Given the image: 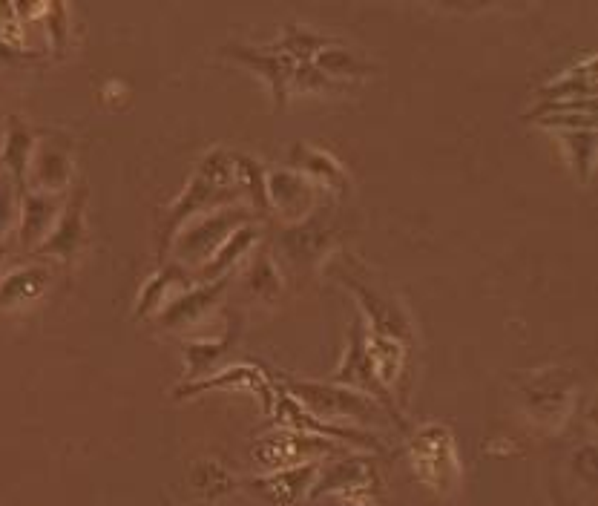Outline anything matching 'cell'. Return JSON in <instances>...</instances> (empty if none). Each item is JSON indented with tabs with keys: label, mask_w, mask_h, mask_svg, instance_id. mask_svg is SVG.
<instances>
[{
	"label": "cell",
	"mask_w": 598,
	"mask_h": 506,
	"mask_svg": "<svg viewBox=\"0 0 598 506\" xmlns=\"http://www.w3.org/2000/svg\"><path fill=\"white\" fill-rule=\"evenodd\" d=\"M348 265H351V268H345L343 265L340 279L354 291V297L363 305V311L368 314L374 331H377L380 337H391V340H394V337H409V317H406V311L400 308V302L391 297L386 288L374 285V282L368 279L363 265H357V262H351V259H348Z\"/></svg>",
	"instance_id": "cell-1"
},
{
	"label": "cell",
	"mask_w": 598,
	"mask_h": 506,
	"mask_svg": "<svg viewBox=\"0 0 598 506\" xmlns=\"http://www.w3.org/2000/svg\"><path fill=\"white\" fill-rule=\"evenodd\" d=\"M248 222H253V213L248 207H219L202 216L193 228L184 230L176 242V251L187 259H205L219 242H225L230 230H236V225L242 228Z\"/></svg>",
	"instance_id": "cell-2"
},
{
	"label": "cell",
	"mask_w": 598,
	"mask_h": 506,
	"mask_svg": "<svg viewBox=\"0 0 598 506\" xmlns=\"http://www.w3.org/2000/svg\"><path fill=\"white\" fill-rule=\"evenodd\" d=\"M225 52L233 55V58H239V61H245V64H251V67L274 87L276 104H279V107L285 104L288 90H291V78H294V72H297V61H294V58H288V55H282V52L251 49V46L242 44H228L225 46Z\"/></svg>",
	"instance_id": "cell-3"
},
{
	"label": "cell",
	"mask_w": 598,
	"mask_h": 506,
	"mask_svg": "<svg viewBox=\"0 0 598 506\" xmlns=\"http://www.w3.org/2000/svg\"><path fill=\"white\" fill-rule=\"evenodd\" d=\"M265 193L285 219H302L314 207V184L297 170H274L265 176Z\"/></svg>",
	"instance_id": "cell-4"
},
{
	"label": "cell",
	"mask_w": 598,
	"mask_h": 506,
	"mask_svg": "<svg viewBox=\"0 0 598 506\" xmlns=\"http://www.w3.org/2000/svg\"><path fill=\"white\" fill-rule=\"evenodd\" d=\"M32 167V187L35 190H58L69 182L72 176V161H69V147L67 144H58L52 138L41 141L35 147V156L29 159Z\"/></svg>",
	"instance_id": "cell-5"
},
{
	"label": "cell",
	"mask_w": 598,
	"mask_h": 506,
	"mask_svg": "<svg viewBox=\"0 0 598 506\" xmlns=\"http://www.w3.org/2000/svg\"><path fill=\"white\" fill-rule=\"evenodd\" d=\"M297 394L314 409H320L325 414H334V417H363V420H371L377 409L363 400L357 391H343V389H322V386H314V383H297L294 386Z\"/></svg>",
	"instance_id": "cell-6"
},
{
	"label": "cell",
	"mask_w": 598,
	"mask_h": 506,
	"mask_svg": "<svg viewBox=\"0 0 598 506\" xmlns=\"http://www.w3.org/2000/svg\"><path fill=\"white\" fill-rule=\"evenodd\" d=\"M81 239H84V190L69 202L55 230L49 233V239L41 242L38 251L55 253L61 259H72L75 251H78V245H81Z\"/></svg>",
	"instance_id": "cell-7"
},
{
	"label": "cell",
	"mask_w": 598,
	"mask_h": 506,
	"mask_svg": "<svg viewBox=\"0 0 598 506\" xmlns=\"http://www.w3.org/2000/svg\"><path fill=\"white\" fill-rule=\"evenodd\" d=\"M291 164L299 167V170H305L308 176H314V179H322L325 184H331V187L345 190V184H348V176H345V170L340 167V161L334 159V156H328V153L320 150V147L294 144V147H291Z\"/></svg>",
	"instance_id": "cell-8"
},
{
	"label": "cell",
	"mask_w": 598,
	"mask_h": 506,
	"mask_svg": "<svg viewBox=\"0 0 598 506\" xmlns=\"http://www.w3.org/2000/svg\"><path fill=\"white\" fill-rule=\"evenodd\" d=\"M259 233L262 228L259 225H242V228H236V233H230V239H225V245L219 248V253H210V262H205V268H202V276L205 279H222V274L228 271L233 262H239V256L251 248L253 242L259 239Z\"/></svg>",
	"instance_id": "cell-9"
},
{
	"label": "cell",
	"mask_w": 598,
	"mask_h": 506,
	"mask_svg": "<svg viewBox=\"0 0 598 506\" xmlns=\"http://www.w3.org/2000/svg\"><path fill=\"white\" fill-rule=\"evenodd\" d=\"M55 216V196L52 193H41L32 190L23 196V225H21V239L23 245L38 242L41 236H46V230L52 225Z\"/></svg>",
	"instance_id": "cell-10"
},
{
	"label": "cell",
	"mask_w": 598,
	"mask_h": 506,
	"mask_svg": "<svg viewBox=\"0 0 598 506\" xmlns=\"http://www.w3.org/2000/svg\"><path fill=\"white\" fill-rule=\"evenodd\" d=\"M32 130L23 124L21 118H9V127H6V144H3V164L6 170L12 173L15 182H21L29 159H32Z\"/></svg>",
	"instance_id": "cell-11"
},
{
	"label": "cell",
	"mask_w": 598,
	"mask_h": 506,
	"mask_svg": "<svg viewBox=\"0 0 598 506\" xmlns=\"http://www.w3.org/2000/svg\"><path fill=\"white\" fill-rule=\"evenodd\" d=\"M222 288H225V276L222 279H213V282H207L202 288H196V291H190L187 297L173 299L167 308H164V325H179V322L193 320L202 308H207L213 299L222 294Z\"/></svg>",
	"instance_id": "cell-12"
},
{
	"label": "cell",
	"mask_w": 598,
	"mask_h": 506,
	"mask_svg": "<svg viewBox=\"0 0 598 506\" xmlns=\"http://www.w3.org/2000/svg\"><path fill=\"white\" fill-rule=\"evenodd\" d=\"M314 64L320 67L325 78L328 75H334V78H363V75L371 72L366 61L357 52H351L348 46H325L314 55Z\"/></svg>",
	"instance_id": "cell-13"
},
{
	"label": "cell",
	"mask_w": 598,
	"mask_h": 506,
	"mask_svg": "<svg viewBox=\"0 0 598 506\" xmlns=\"http://www.w3.org/2000/svg\"><path fill=\"white\" fill-rule=\"evenodd\" d=\"M46 268H23L9 274L0 282V305L9 308V305H18L26 299H35L46 288Z\"/></svg>",
	"instance_id": "cell-14"
},
{
	"label": "cell",
	"mask_w": 598,
	"mask_h": 506,
	"mask_svg": "<svg viewBox=\"0 0 598 506\" xmlns=\"http://www.w3.org/2000/svg\"><path fill=\"white\" fill-rule=\"evenodd\" d=\"M279 49H282V55H288L294 61H308L311 55H317L320 49H325V38L317 35L314 29L302 26V23H288L282 29Z\"/></svg>",
	"instance_id": "cell-15"
},
{
	"label": "cell",
	"mask_w": 598,
	"mask_h": 506,
	"mask_svg": "<svg viewBox=\"0 0 598 506\" xmlns=\"http://www.w3.org/2000/svg\"><path fill=\"white\" fill-rule=\"evenodd\" d=\"M561 144L570 150L573 164L581 170V179L590 182V176H593V150H596L593 127L590 130H564L561 133Z\"/></svg>",
	"instance_id": "cell-16"
},
{
	"label": "cell",
	"mask_w": 598,
	"mask_h": 506,
	"mask_svg": "<svg viewBox=\"0 0 598 506\" xmlns=\"http://www.w3.org/2000/svg\"><path fill=\"white\" fill-rule=\"evenodd\" d=\"M251 288L259 294V297H274L279 291V279H276V268L271 262V256L265 251H259V259L253 262L251 268Z\"/></svg>",
	"instance_id": "cell-17"
},
{
	"label": "cell",
	"mask_w": 598,
	"mask_h": 506,
	"mask_svg": "<svg viewBox=\"0 0 598 506\" xmlns=\"http://www.w3.org/2000/svg\"><path fill=\"white\" fill-rule=\"evenodd\" d=\"M12 219H15V187L12 176L0 173V239L12 228Z\"/></svg>",
	"instance_id": "cell-18"
},
{
	"label": "cell",
	"mask_w": 598,
	"mask_h": 506,
	"mask_svg": "<svg viewBox=\"0 0 598 506\" xmlns=\"http://www.w3.org/2000/svg\"><path fill=\"white\" fill-rule=\"evenodd\" d=\"M0 259H3V251H0Z\"/></svg>",
	"instance_id": "cell-19"
}]
</instances>
